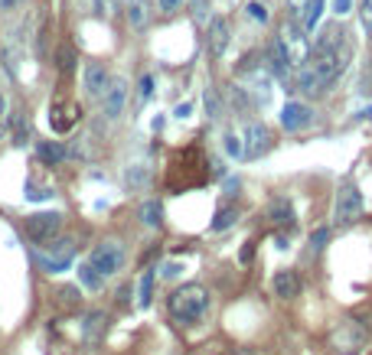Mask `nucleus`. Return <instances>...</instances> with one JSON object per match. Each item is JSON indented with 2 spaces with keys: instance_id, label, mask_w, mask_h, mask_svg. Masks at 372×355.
<instances>
[{
  "instance_id": "obj_1",
  "label": "nucleus",
  "mask_w": 372,
  "mask_h": 355,
  "mask_svg": "<svg viewBox=\"0 0 372 355\" xmlns=\"http://www.w3.org/2000/svg\"><path fill=\"white\" fill-rule=\"evenodd\" d=\"M349 59H353V49L346 46L340 26H326V33L314 43V49L307 53L301 65V75H297V85L304 95H320L326 85H334L336 78L346 72Z\"/></svg>"
},
{
  "instance_id": "obj_2",
  "label": "nucleus",
  "mask_w": 372,
  "mask_h": 355,
  "mask_svg": "<svg viewBox=\"0 0 372 355\" xmlns=\"http://www.w3.org/2000/svg\"><path fill=\"white\" fill-rule=\"evenodd\" d=\"M210 179V163L200 147H180L170 154L167 166V189L170 193H190L193 186H202Z\"/></svg>"
},
{
  "instance_id": "obj_3",
  "label": "nucleus",
  "mask_w": 372,
  "mask_h": 355,
  "mask_svg": "<svg viewBox=\"0 0 372 355\" xmlns=\"http://www.w3.org/2000/svg\"><path fill=\"white\" fill-rule=\"evenodd\" d=\"M206 309H210V294H206V287H200V284H183L170 294V317L183 326L202 319Z\"/></svg>"
},
{
  "instance_id": "obj_4",
  "label": "nucleus",
  "mask_w": 372,
  "mask_h": 355,
  "mask_svg": "<svg viewBox=\"0 0 372 355\" xmlns=\"http://www.w3.org/2000/svg\"><path fill=\"white\" fill-rule=\"evenodd\" d=\"M359 216H363V193H359L356 183H343L340 193H336V206H334V225L336 228H346Z\"/></svg>"
},
{
  "instance_id": "obj_5",
  "label": "nucleus",
  "mask_w": 372,
  "mask_h": 355,
  "mask_svg": "<svg viewBox=\"0 0 372 355\" xmlns=\"http://www.w3.org/2000/svg\"><path fill=\"white\" fill-rule=\"evenodd\" d=\"M88 264L98 270L101 277H111V274H118V270H121V264H124L121 241H101L92 255H88Z\"/></svg>"
},
{
  "instance_id": "obj_6",
  "label": "nucleus",
  "mask_w": 372,
  "mask_h": 355,
  "mask_svg": "<svg viewBox=\"0 0 372 355\" xmlns=\"http://www.w3.org/2000/svg\"><path fill=\"white\" fill-rule=\"evenodd\" d=\"M59 228H62L59 212H36V216L26 218V235H30V241H36V245L53 241L56 235H59Z\"/></svg>"
},
{
  "instance_id": "obj_7",
  "label": "nucleus",
  "mask_w": 372,
  "mask_h": 355,
  "mask_svg": "<svg viewBox=\"0 0 372 355\" xmlns=\"http://www.w3.org/2000/svg\"><path fill=\"white\" fill-rule=\"evenodd\" d=\"M272 150V134H268V127L258 121L245 124V147H242V157L245 160H258V157H264Z\"/></svg>"
},
{
  "instance_id": "obj_8",
  "label": "nucleus",
  "mask_w": 372,
  "mask_h": 355,
  "mask_svg": "<svg viewBox=\"0 0 372 355\" xmlns=\"http://www.w3.org/2000/svg\"><path fill=\"white\" fill-rule=\"evenodd\" d=\"M78 117H82V108H78L76 101H53V108H49V127L56 134H69L78 124Z\"/></svg>"
},
{
  "instance_id": "obj_9",
  "label": "nucleus",
  "mask_w": 372,
  "mask_h": 355,
  "mask_svg": "<svg viewBox=\"0 0 372 355\" xmlns=\"http://www.w3.org/2000/svg\"><path fill=\"white\" fill-rule=\"evenodd\" d=\"M72 258H76V241L66 238V241H56V251H39V264L49 270V274H59V270H66L72 264Z\"/></svg>"
},
{
  "instance_id": "obj_10",
  "label": "nucleus",
  "mask_w": 372,
  "mask_h": 355,
  "mask_svg": "<svg viewBox=\"0 0 372 355\" xmlns=\"http://www.w3.org/2000/svg\"><path fill=\"white\" fill-rule=\"evenodd\" d=\"M278 43H281V49H284V53H287V59H291V65H301V62L307 59V53H310L307 39H304V33L297 30L294 23H287L284 30H281Z\"/></svg>"
},
{
  "instance_id": "obj_11",
  "label": "nucleus",
  "mask_w": 372,
  "mask_h": 355,
  "mask_svg": "<svg viewBox=\"0 0 372 355\" xmlns=\"http://www.w3.org/2000/svg\"><path fill=\"white\" fill-rule=\"evenodd\" d=\"M98 101H101V108H105V115H108V121H118L124 111V101H128V82L124 78H111Z\"/></svg>"
},
{
  "instance_id": "obj_12",
  "label": "nucleus",
  "mask_w": 372,
  "mask_h": 355,
  "mask_svg": "<svg viewBox=\"0 0 372 355\" xmlns=\"http://www.w3.org/2000/svg\"><path fill=\"white\" fill-rule=\"evenodd\" d=\"M108 82H111L108 69H105L101 62H88L86 72H82V85H86V92L92 95V98H101L105 88H108Z\"/></svg>"
},
{
  "instance_id": "obj_13",
  "label": "nucleus",
  "mask_w": 372,
  "mask_h": 355,
  "mask_svg": "<svg viewBox=\"0 0 372 355\" xmlns=\"http://www.w3.org/2000/svg\"><path fill=\"white\" fill-rule=\"evenodd\" d=\"M310 121H314V111H310L307 105H301V101H287L284 111H281L284 131H301V127H307Z\"/></svg>"
},
{
  "instance_id": "obj_14",
  "label": "nucleus",
  "mask_w": 372,
  "mask_h": 355,
  "mask_svg": "<svg viewBox=\"0 0 372 355\" xmlns=\"http://www.w3.org/2000/svg\"><path fill=\"white\" fill-rule=\"evenodd\" d=\"M272 294L281 297V300H294L301 294V277H297L294 270H278L272 277Z\"/></svg>"
},
{
  "instance_id": "obj_15",
  "label": "nucleus",
  "mask_w": 372,
  "mask_h": 355,
  "mask_svg": "<svg viewBox=\"0 0 372 355\" xmlns=\"http://www.w3.org/2000/svg\"><path fill=\"white\" fill-rule=\"evenodd\" d=\"M229 49V23L225 20H216L210 26V55L212 59H222V53Z\"/></svg>"
},
{
  "instance_id": "obj_16",
  "label": "nucleus",
  "mask_w": 372,
  "mask_h": 355,
  "mask_svg": "<svg viewBox=\"0 0 372 355\" xmlns=\"http://www.w3.org/2000/svg\"><path fill=\"white\" fill-rule=\"evenodd\" d=\"M268 218H272V225H278V228H291V225H294V208L281 196V199H274L272 206H268Z\"/></svg>"
},
{
  "instance_id": "obj_17",
  "label": "nucleus",
  "mask_w": 372,
  "mask_h": 355,
  "mask_svg": "<svg viewBox=\"0 0 372 355\" xmlns=\"http://www.w3.org/2000/svg\"><path fill=\"white\" fill-rule=\"evenodd\" d=\"M268 69H272L274 78H287V72H291V59H287V53L281 49L278 39H274L272 49H268Z\"/></svg>"
},
{
  "instance_id": "obj_18",
  "label": "nucleus",
  "mask_w": 372,
  "mask_h": 355,
  "mask_svg": "<svg viewBox=\"0 0 372 355\" xmlns=\"http://www.w3.org/2000/svg\"><path fill=\"white\" fill-rule=\"evenodd\" d=\"M66 154H69V150L62 147L59 140H39V144H36V157L43 163H49V166L62 163V160H66Z\"/></svg>"
},
{
  "instance_id": "obj_19",
  "label": "nucleus",
  "mask_w": 372,
  "mask_h": 355,
  "mask_svg": "<svg viewBox=\"0 0 372 355\" xmlns=\"http://www.w3.org/2000/svg\"><path fill=\"white\" fill-rule=\"evenodd\" d=\"M154 280H157V274L150 267L140 274V280H138V307L140 309H148L150 300H154Z\"/></svg>"
},
{
  "instance_id": "obj_20",
  "label": "nucleus",
  "mask_w": 372,
  "mask_h": 355,
  "mask_svg": "<svg viewBox=\"0 0 372 355\" xmlns=\"http://www.w3.org/2000/svg\"><path fill=\"white\" fill-rule=\"evenodd\" d=\"M140 222L150 225V228H160V222H163L160 202H157V199H148V202H144V206H140Z\"/></svg>"
},
{
  "instance_id": "obj_21",
  "label": "nucleus",
  "mask_w": 372,
  "mask_h": 355,
  "mask_svg": "<svg viewBox=\"0 0 372 355\" xmlns=\"http://www.w3.org/2000/svg\"><path fill=\"white\" fill-rule=\"evenodd\" d=\"M235 218H239V208H235V206L219 208L216 218H212V232H225V228H232Z\"/></svg>"
},
{
  "instance_id": "obj_22",
  "label": "nucleus",
  "mask_w": 372,
  "mask_h": 355,
  "mask_svg": "<svg viewBox=\"0 0 372 355\" xmlns=\"http://www.w3.org/2000/svg\"><path fill=\"white\" fill-rule=\"evenodd\" d=\"M148 26V0H131V30Z\"/></svg>"
},
{
  "instance_id": "obj_23",
  "label": "nucleus",
  "mask_w": 372,
  "mask_h": 355,
  "mask_svg": "<svg viewBox=\"0 0 372 355\" xmlns=\"http://www.w3.org/2000/svg\"><path fill=\"white\" fill-rule=\"evenodd\" d=\"M78 280H82L86 287H92V290H101V284H105V277H101V274H98V270H95L88 261L78 267Z\"/></svg>"
},
{
  "instance_id": "obj_24",
  "label": "nucleus",
  "mask_w": 372,
  "mask_h": 355,
  "mask_svg": "<svg viewBox=\"0 0 372 355\" xmlns=\"http://www.w3.org/2000/svg\"><path fill=\"white\" fill-rule=\"evenodd\" d=\"M320 14H324V0H307V14H304L307 30H314V26L320 23Z\"/></svg>"
},
{
  "instance_id": "obj_25",
  "label": "nucleus",
  "mask_w": 372,
  "mask_h": 355,
  "mask_svg": "<svg viewBox=\"0 0 372 355\" xmlns=\"http://www.w3.org/2000/svg\"><path fill=\"white\" fill-rule=\"evenodd\" d=\"M56 65H59V72H72L76 69V49L72 46H59V53H56Z\"/></svg>"
},
{
  "instance_id": "obj_26",
  "label": "nucleus",
  "mask_w": 372,
  "mask_h": 355,
  "mask_svg": "<svg viewBox=\"0 0 372 355\" xmlns=\"http://www.w3.org/2000/svg\"><path fill=\"white\" fill-rule=\"evenodd\" d=\"M10 131H14V144H26V134H30V127H26L24 115H14V121H10Z\"/></svg>"
},
{
  "instance_id": "obj_27",
  "label": "nucleus",
  "mask_w": 372,
  "mask_h": 355,
  "mask_svg": "<svg viewBox=\"0 0 372 355\" xmlns=\"http://www.w3.org/2000/svg\"><path fill=\"white\" fill-rule=\"evenodd\" d=\"M101 326H105V317H101V313H92V317L86 319V339H98Z\"/></svg>"
},
{
  "instance_id": "obj_28",
  "label": "nucleus",
  "mask_w": 372,
  "mask_h": 355,
  "mask_svg": "<svg viewBox=\"0 0 372 355\" xmlns=\"http://www.w3.org/2000/svg\"><path fill=\"white\" fill-rule=\"evenodd\" d=\"M326 238H330V228H317V232L310 235V255H317L320 248L326 245Z\"/></svg>"
},
{
  "instance_id": "obj_29",
  "label": "nucleus",
  "mask_w": 372,
  "mask_h": 355,
  "mask_svg": "<svg viewBox=\"0 0 372 355\" xmlns=\"http://www.w3.org/2000/svg\"><path fill=\"white\" fill-rule=\"evenodd\" d=\"M150 95H154V78H150V75H140V82H138V98L148 101Z\"/></svg>"
},
{
  "instance_id": "obj_30",
  "label": "nucleus",
  "mask_w": 372,
  "mask_h": 355,
  "mask_svg": "<svg viewBox=\"0 0 372 355\" xmlns=\"http://www.w3.org/2000/svg\"><path fill=\"white\" fill-rule=\"evenodd\" d=\"M59 303H62V307H76V303H78V290H76V287H62V290H59Z\"/></svg>"
},
{
  "instance_id": "obj_31",
  "label": "nucleus",
  "mask_w": 372,
  "mask_h": 355,
  "mask_svg": "<svg viewBox=\"0 0 372 355\" xmlns=\"http://www.w3.org/2000/svg\"><path fill=\"white\" fill-rule=\"evenodd\" d=\"M359 20H363L366 33L372 36V0H363V7H359Z\"/></svg>"
},
{
  "instance_id": "obj_32",
  "label": "nucleus",
  "mask_w": 372,
  "mask_h": 355,
  "mask_svg": "<svg viewBox=\"0 0 372 355\" xmlns=\"http://www.w3.org/2000/svg\"><path fill=\"white\" fill-rule=\"evenodd\" d=\"M202 98H206V115L219 117V98H216V92H212V88H206V95H202Z\"/></svg>"
},
{
  "instance_id": "obj_33",
  "label": "nucleus",
  "mask_w": 372,
  "mask_h": 355,
  "mask_svg": "<svg viewBox=\"0 0 372 355\" xmlns=\"http://www.w3.org/2000/svg\"><path fill=\"white\" fill-rule=\"evenodd\" d=\"M248 14H252V20H258V23H264V20H268V14H264V7L258 4V0H252V4H248Z\"/></svg>"
},
{
  "instance_id": "obj_34",
  "label": "nucleus",
  "mask_w": 372,
  "mask_h": 355,
  "mask_svg": "<svg viewBox=\"0 0 372 355\" xmlns=\"http://www.w3.org/2000/svg\"><path fill=\"white\" fill-rule=\"evenodd\" d=\"M180 270H183V264H177V261H167V264H163V267H160V277H177Z\"/></svg>"
},
{
  "instance_id": "obj_35",
  "label": "nucleus",
  "mask_w": 372,
  "mask_h": 355,
  "mask_svg": "<svg viewBox=\"0 0 372 355\" xmlns=\"http://www.w3.org/2000/svg\"><path fill=\"white\" fill-rule=\"evenodd\" d=\"M225 150H229L232 157H242V144H239V137H232V134H229V137H225Z\"/></svg>"
},
{
  "instance_id": "obj_36",
  "label": "nucleus",
  "mask_w": 372,
  "mask_h": 355,
  "mask_svg": "<svg viewBox=\"0 0 372 355\" xmlns=\"http://www.w3.org/2000/svg\"><path fill=\"white\" fill-rule=\"evenodd\" d=\"M180 7H183V0H160V10H163V14H177Z\"/></svg>"
},
{
  "instance_id": "obj_37",
  "label": "nucleus",
  "mask_w": 372,
  "mask_h": 355,
  "mask_svg": "<svg viewBox=\"0 0 372 355\" xmlns=\"http://www.w3.org/2000/svg\"><path fill=\"white\" fill-rule=\"evenodd\" d=\"M206 4H210V0H193V16L196 20H206Z\"/></svg>"
},
{
  "instance_id": "obj_38",
  "label": "nucleus",
  "mask_w": 372,
  "mask_h": 355,
  "mask_svg": "<svg viewBox=\"0 0 372 355\" xmlns=\"http://www.w3.org/2000/svg\"><path fill=\"white\" fill-rule=\"evenodd\" d=\"M252 255H255V245H252V241H248V245L242 248V255H239V261H242V264H248V261H252Z\"/></svg>"
},
{
  "instance_id": "obj_39",
  "label": "nucleus",
  "mask_w": 372,
  "mask_h": 355,
  "mask_svg": "<svg viewBox=\"0 0 372 355\" xmlns=\"http://www.w3.org/2000/svg\"><path fill=\"white\" fill-rule=\"evenodd\" d=\"M334 10L336 14H349V0H334Z\"/></svg>"
},
{
  "instance_id": "obj_40",
  "label": "nucleus",
  "mask_w": 372,
  "mask_h": 355,
  "mask_svg": "<svg viewBox=\"0 0 372 355\" xmlns=\"http://www.w3.org/2000/svg\"><path fill=\"white\" fill-rule=\"evenodd\" d=\"M24 0H0V10H16Z\"/></svg>"
},
{
  "instance_id": "obj_41",
  "label": "nucleus",
  "mask_w": 372,
  "mask_h": 355,
  "mask_svg": "<svg viewBox=\"0 0 372 355\" xmlns=\"http://www.w3.org/2000/svg\"><path fill=\"white\" fill-rule=\"evenodd\" d=\"M7 111V98H4V92H0V115Z\"/></svg>"
}]
</instances>
